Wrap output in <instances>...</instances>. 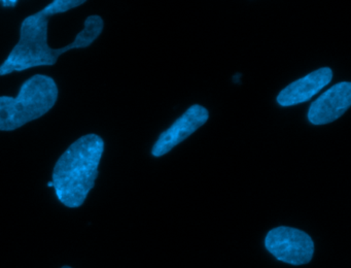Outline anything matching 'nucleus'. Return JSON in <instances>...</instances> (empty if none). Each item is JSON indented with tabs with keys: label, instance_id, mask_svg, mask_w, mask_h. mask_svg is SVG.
I'll use <instances>...</instances> for the list:
<instances>
[{
	"label": "nucleus",
	"instance_id": "1",
	"mask_svg": "<svg viewBox=\"0 0 351 268\" xmlns=\"http://www.w3.org/2000/svg\"><path fill=\"white\" fill-rule=\"evenodd\" d=\"M86 3L84 0H54L46 8L24 19L20 38L7 59L0 64V76L21 72L38 66H52L59 57L73 49H85L98 38L104 30V19L92 14L86 19L84 29L75 41L62 47L53 49L48 43L49 20L55 14H64Z\"/></svg>",
	"mask_w": 351,
	"mask_h": 268
},
{
	"label": "nucleus",
	"instance_id": "2",
	"mask_svg": "<svg viewBox=\"0 0 351 268\" xmlns=\"http://www.w3.org/2000/svg\"><path fill=\"white\" fill-rule=\"evenodd\" d=\"M104 142L97 134H86L71 144L57 160L52 183L57 198L67 208L83 205L99 175Z\"/></svg>",
	"mask_w": 351,
	"mask_h": 268
},
{
	"label": "nucleus",
	"instance_id": "3",
	"mask_svg": "<svg viewBox=\"0 0 351 268\" xmlns=\"http://www.w3.org/2000/svg\"><path fill=\"white\" fill-rule=\"evenodd\" d=\"M58 96L54 78L45 74L32 76L17 96H0V131H14L40 119L54 107Z\"/></svg>",
	"mask_w": 351,
	"mask_h": 268
},
{
	"label": "nucleus",
	"instance_id": "4",
	"mask_svg": "<svg viewBox=\"0 0 351 268\" xmlns=\"http://www.w3.org/2000/svg\"><path fill=\"white\" fill-rule=\"evenodd\" d=\"M265 245L277 260L291 265L309 263L313 257L311 237L304 231L291 227H277L269 231Z\"/></svg>",
	"mask_w": 351,
	"mask_h": 268
},
{
	"label": "nucleus",
	"instance_id": "5",
	"mask_svg": "<svg viewBox=\"0 0 351 268\" xmlns=\"http://www.w3.org/2000/svg\"><path fill=\"white\" fill-rule=\"evenodd\" d=\"M208 111L202 105H192L180 119L174 122L171 127L160 135L154 144L152 154L155 157H161L167 154L174 146L194 133L197 129L204 125L208 120Z\"/></svg>",
	"mask_w": 351,
	"mask_h": 268
},
{
	"label": "nucleus",
	"instance_id": "6",
	"mask_svg": "<svg viewBox=\"0 0 351 268\" xmlns=\"http://www.w3.org/2000/svg\"><path fill=\"white\" fill-rule=\"evenodd\" d=\"M350 104V82H338L312 102L308 111V120L313 125L332 123L343 115Z\"/></svg>",
	"mask_w": 351,
	"mask_h": 268
},
{
	"label": "nucleus",
	"instance_id": "7",
	"mask_svg": "<svg viewBox=\"0 0 351 268\" xmlns=\"http://www.w3.org/2000/svg\"><path fill=\"white\" fill-rule=\"evenodd\" d=\"M332 78V71L328 67L319 68L315 71L310 72L304 78L285 87L277 96V102L281 107H293L306 102L326 85L330 84Z\"/></svg>",
	"mask_w": 351,
	"mask_h": 268
},
{
	"label": "nucleus",
	"instance_id": "8",
	"mask_svg": "<svg viewBox=\"0 0 351 268\" xmlns=\"http://www.w3.org/2000/svg\"><path fill=\"white\" fill-rule=\"evenodd\" d=\"M1 3H3V5L5 6V8H9V6H12V8H14V6H15L16 4L18 3V1H16V0H14V1H1Z\"/></svg>",
	"mask_w": 351,
	"mask_h": 268
},
{
	"label": "nucleus",
	"instance_id": "9",
	"mask_svg": "<svg viewBox=\"0 0 351 268\" xmlns=\"http://www.w3.org/2000/svg\"><path fill=\"white\" fill-rule=\"evenodd\" d=\"M48 186H49V187H53L52 181H49Z\"/></svg>",
	"mask_w": 351,
	"mask_h": 268
},
{
	"label": "nucleus",
	"instance_id": "10",
	"mask_svg": "<svg viewBox=\"0 0 351 268\" xmlns=\"http://www.w3.org/2000/svg\"><path fill=\"white\" fill-rule=\"evenodd\" d=\"M61 268H71V266H63V267Z\"/></svg>",
	"mask_w": 351,
	"mask_h": 268
}]
</instances>
